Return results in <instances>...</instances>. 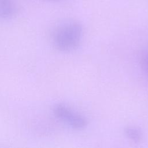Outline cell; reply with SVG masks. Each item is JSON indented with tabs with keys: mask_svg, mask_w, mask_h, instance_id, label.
Wrapping results in <instances>:
<instances>
[{
	"mask_svg": "<svg viewBox=\"0 0 148 148\" xmlns=\"http://www.w3.org/2000/svg\"><path fill=\"white\" fill-rule=\"evenodd\" d=\"M54 116L61 121L74 129H83L87 125V120L82 115L76 113L66 105L58 103L53 108Z\"/></svg>",
	"mask_w": 148,
	"mask_h": 148,
	"instance_id": "2",
	"label": "cell"
},
{
	"mask_svg": "<svg viewBox=\"0 0 148 148\" xmlns=\"http://www.w3.org/2000/svg\"><path fill=\"white\" fill-rule=\"evenodd\" d=\"M140 64L143 69L148 72V49L143 53L140 59Z\"/></svg>",
	"mask_w": 148,
	"mask_h": 148,
	"instance_id": "5",
	"label": "cell"
},
{
	"mask_svg": "<svg viewBox=\"0 0 148 148\" xmlns=\"http://www.w3.org/2000/svg\"><path fill=\"white\" fill-rule=\"evenodd\" d=\"M16 12V6L13 0H0V19H9Z\"/></svg>",
	"mask_w": 148,
	"mask_h": 148,
	"instance_id": "3",
	"label": "cell"
},
{
	"mask_svg": "<svg viewBox=\"0 0 148 148\" xmlns=\"http://www.w3.org/2000/svg\"><path fill=\"white\" fill-rule=\"evenodd\" d=\"M124 134L129 139L135 143L139 142L142 138L140 130L136 127L129 126L126 127L124 129Z\"/></svg>",
	"mask_w": 148,
	"mask_h": 148,
	"instance_id": "4",
	"label": "cell"
},
{
	"mask_svg": "<svg viewBox=\"0 0 148 148\" xmlns=\"http://www.w3.org/2000/svg\"><path fill=\"white\" fill-rule=\"evenodd\" d=\"M83 28L80 23L68 21L57 27L53 35L56 48L61 51H71L79 45L83 37Z\"/></svg>",
	"mask_w": 148,
	"mask_h": 148,
	"instance_id": "1",
	"label": "cell"
},
{
	"mask_svg": "<svg viewBox=\"0 0 148 148\" xmlns=\"http://www.w3.org/2000/svg\"><path fill=\"white\" fill-rule=\"evenodd\" d=\"M47 1H56V0H47Z\"/></svg>",
	"mask_w": 148,
	"mask_h": 148,
	"instance_id": "6",
	"label": "cell"
}]
</instances>
